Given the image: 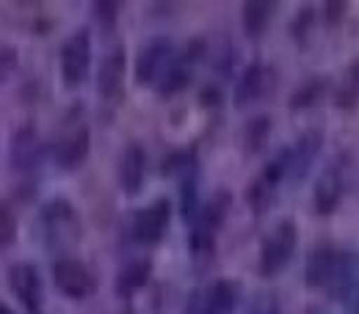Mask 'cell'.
I'll list each match as a JSON object with an SVG mask.
<instances>
[{
	"instance_id": "obj_2",
	"label": "cell",
	"mask_w": 359,
	"mask_h": 314,
	"mask_svg": "<svg viewBox=\"0 0 359 314\" xmlns=\"http://www.w3.org/2000/svg\"><path fill=\"white\" fill-rule=\"evenodd\" d=\"M89 66H91V39H89V31L81 28V31H75L67 39V45L61 47V75H64V83L69 89L81 86L89 78Z\"/></svg>"
},
{
	"instance_id": "obj_10",
	"label": "cell",
	"mask_w": 359,
	"mask_h": 314,
	"mask_svg": "<svg viewBox=\"0 0 359 314\" xmlns=\"http://www.w3.org/2000/svg\"><path fill=\"white\" fill-rule=\"evenodd\" d=\"M144 169H147V157H144V149L138 143H130L122 155V163H119V182L125 187L128 196H135L144 185Z\"/></svg>"
},
{
	"instance_id": "obj_21",
	"label": "cell",
	"mask_w": 359,
	"mask_h": 314,
	"mask_svg": "<svg viewBox=\"0 0 359 314\" xmlns=\"http://www.w3.org/2000/svg\"><path fill=\"white\" fill-rule=\"evenodd\" d=\"M271 196H273V182H269L266 177H260V180L249 187V204H252L257 213H263V210L269 207Z\"/></svg>"
},
{
	"instance_id": "obj_4",
	"label": "cell",
	"mask_w": 359,
	"mask_h": 314,
	"mask_svg": "<svg viewBox=\"0 0 359 314\" xmlns=\"http://www.w3.org/2000/svg\"><path fill=\"white\" fill-rule=\"evenodd\" d=\"M172 218V207L169 201H155L144 210H138L133 221V237L144 245H155L161 243V237L166 234V226Z\"/></svg>"
},
{
	"instance_id": "obj_13",
	"label": "cell",
	"mask_w": 359,
	"mask_h": 314,
	"mask_svg": "<svg viewBox=\"0 0 359 314\" xmlns=\"http://www.w3.org/2000/svg\"><path fill=\"white\" fill-rule=\"evenodd\" d=\"M273 3L269 0H252L243 6V31L249 36H260L266 28H269L271 17H273Z\"/></svg>"
},
{
	"instance_id": "obj_1",
	"label": "cell",
	"mask_w": 359,
	"mask_h": 314,
	"mask_svg": "<svg viewBox=\"0 0 359 314\" xmlns=\"http://www.w3.org/2000/svg\"><path fill=\"white\" fill-rule=\"evenodd\" d=\"M296 234H299L296 226L290 224V221H282V224L276 226L269 237H266L263 254H260V273H263V276H276L282 268H287V262L293 259L296 243H299Z\"/></svg>"
},
{
	"instance_id": "obj_8",
	"label": "cell",
	"mask_w": 359,
	"mask_h": 314,
	"mask_svg": "<svg viewBox=\"0 0 359 314\" xmlns=\"http://www.w3.org/2000/svg\"><path fill=\"white\" fill-rule=\"evenodd\" d=\"M86 155H89V127L86 124L72 127L55 146V160L64 169H75L78 163L86 160Z\"/></svg>"
},
{
	"instance_id": "obj_6",
	"label": "cell",
	"mask_w": 359,
	"mask_h": 314,
	"mask_svg": "<svg viewBox=\"0 0 359 314\" xmlns=\"http://www.w3.org/2000/svg\"><path fill=\"white\" fill-rule=\"evenodd\" d=\"M122 83H125V50L114 47L102 64H100V75H97V89L102 94V99H119L122 97Z\"/></svg>"
},
{
	"instance_id": "obj_17",
	"label": "cell",
	"mask_w": 359,
	"mask_h": 314,
	"mask_svg": "<svg viewBox=\"0 0 359 314\" xmlns=\"http://www.w3.org/2000/svg\"><path fill=\"white\" fill-rule=\"evenodd\" d=\"M359 105V58L346 69L343 86L337 91V108L340 110H354Z\"/></svg>"
},
{
	"instance_id": "obj_14",
	"label": "cell",
	"mask_w": 359,
	"mask_h": 314,
	"mask_svg": "<svg viewBox=\"0 0 359 314\" xmlns=\"http://www.w3.org/2000/svg\"><path fill=\"white\" fill-rule=\"evenodd\" d=\"M326 91H329V78H310V80H304L299 89L293 91L290 108H293V110L313 108V105H318V102L326 97Z\"/></svg>"
},
{
	"instance_id": "obj_26",
	"label": "cell",
	"mask_w": 359,
	"mask_h": 314,
	"mask_svg": "<svg viewBox=\"0 0 359 314\" xmlns=\"http://www.w3.org/2000/svg\"><path fill=\"white\" fill-rule=\"evenodd\" d=\"M11 66H14V50H6V47H3V50H0V78H3Z\"/></svg>"
},
{
	"instance_id": "obj_3",
	"label": "cell",
	"mask_w": 359,
	"mask_h": 314,
	"mask_svg": "<svg viewBox=\"0 0 359 314\" xmlns=\"http://www.w3.org/2000/svg\"><path fill=\"white\" fill-rule=\"evenodd\" d=\"M53 276H55V287L67 295V298H86L94 292V278H91L89 268L78 259H58L55 268H53Z\"/></svg>"
},
{
	"instance_id": "obj_25",
	"label": "cell",
	"mask_w": 359,
	"mask_h": 314,
	"mask_svg": "<svg viewBox=\"0 0 359 314\" xmlns=\"http://www.w3.org/2000/svg\"><path fill=\"white\" fill-rule=\"evenodd\" d=\"M196 213V185L194 182H185L182 185V215L185 218H194Z\"/></svg>"
},
{
	"instance_id": "obj_7",
	"label": "cell",
	"mask_w": 359,
	"mask_h": 314,
	"mask_svg": "<svg viewBox=\"0 0 359 314\" xmlns=\"http://www.w3.org/2000/svg\"><path fill=\"white\" fill-rule=\"evenodd\" d=\"M8 278H11V290L25 304V309L31 314H39V306H42V281H39L36 268L34 265H14Z\"/></svg>"
},
{
	"instance_id": "obj_16",
	"label": "cell",
	"mask_w": 359,
	"mask_h": 314,
	"mask_svg": "<svg viewBox=\"0 0 359 314\" xmlns=\"http://www.w3.org/2000/svg\"><path fill=\"white\" fill-rule=\"evenodd\" d=\"M147 278H149V262H147V259H135V262H130L128 268L119 273L116 290H119L122 295H130L138 287L147 284Z\"/></svg>"
},
{
	"instance_id": "obj_22",
	"label": "cell",
	"mask_w": 359,
	"mask_h": 314,
	"mask_svg": "<svg viewBox=\"0 0 359 314\" xmlns=\"http://www.w3.org/2000/svg\"><path fill=\"white\" fill-rule=\"evenodd\" d=\"M346 11H348V6L343 0H332V3L323 6V22L326 25H340L343 17H346Z\"/></svg>"
},
{
	"instance_id": "obj_24",
	"label": "cell",
	"mask_w": 359,
	"mask_h": 314,
	"mask_svg": "<svg viewBox=\"0 0 359 314\" xmlns=\"http://www.w3.org/2000/svg\"><path fill=\"white\" fill-rule=\"evenodd\" d=\"M313 20H315V11L307 6V8H302L299 11V17H296V22H293V36L302 42L304 39V34L310 31V25H313Z\"/></svg>"
},
{
	"instance_id": "obj_15",
	"label": "cell",
	"mask_w": 359,
	"mask_h": 314,
	"mask_svg": "<svg viewBox=\"0 0 359 314\" xmlns=\"http://www.w3.org/2000/svg\"><path fill=\"white\" fill-rule=\"evenodd\" d=\"M232 304H235V287L229 281H216L202 301V314H226Z\"/></svg>"
},
{
	"instance_id": "obj_5",
	"label": "cell",
	"mask_w": 359,
	"mask_h": 314,
	"mask_svg": "<svg viewBox=\"0 0 359 314\" xmlns=\"http://www.w3.org/2000/svg\"><path fill=\"white\" fill-rule=\"evenodd\" d=\"M172 66V47L169 42L158 39L152 45H147L138 55V64H135V80L138 86H149L155 83L158 78H163Z\"/></svg>"
},
{
	"instance_id": "obj_11",
	"label": "cell",
	"mask_w": 359,
	"mask_h": 314,
	"mask_svg": "<svg viewBox=\"0 0 359 314\" xmlns=\"http://www.w3.org/2000/svg\"><path fill=\"white\" fill-rule=\"evenodd\" d=\"M318 149H320V135L318 133H307L293 149H287L285 152V166H287V174L290 177H304L307 174V169L313 166L315 155H318Z\"/></svg>"
},
{
	"instance_id": "obj_9",
	"label": "cell",
	"mask_w": 359,
	"mask_h": 314,
	"mask_svg": "<svg viewBox=\"0 0 359 314\" xmlns=\"http://www.w3.org/2000/svg\"><path fill=\"white\" fill-rule=\"evenodd\" d=\"M340 199H343V177H340V169L332 166L320 174V180L315 185V210L320 215H332Z\"/></svg>"
},
{
	"instance_id": "obj_19",
	"label": "cell",
	"mask_w": 359,
	"mask_h": 314,
	"mask_svg": "<svg viewBox=\"0 0 359 314\" xmlns=\"http://www.w3.org/2000/svg\"><path fill=\"white\" fill-rule=\"evenodd\" d=\"M188 86V69H185V64H172L169 66V72L161 78V94H177L180 89H185Z\"/></svg>"
},
{
	"instance_id": "obj_23",
	"label": "cell",
	"mask_w": 359,
	"mask_h": 314,
	"mask_svg": "<svg viewBox=\"0 0 359 314\" xmlns=\"http://www.w3.org/2000/svg\"><path fill=\"white\" fill-rule=\"evenodd\" d=\"M94 11H97V17H100L102 25H114V22H116L119 3H114V0H100V3H94Z\"/></svg>"
},
{
	"instance_id": "obj_20",
	"label": "cell",
	"mask_w": 359,
	"mask_h": 314,
	"mask_svg": "<svg viewBox=\"0 0 359 314\" xmlns=\"http://www.w3.org/2000/svg\"><path fill=\"white\" fill-rule=\"evenodd\" d=\"M17 237V218L6 201H0V248H8Z\"/></svg>"
},
{
	"instance_id": "obj_12",
	"label": "cell",
	"mask_w": 359,
	"mask_h": 314,
	"mask_svg": "<svg viewBox=\"0 0 359 314\" xmlns=\"http://www.w3.org/2000/svg\"><path fill=\"white\" fill-rule=\"evenodd\" d=\"M266 89H269V69H266V66H260V64L249 66V69L241 75V80H238V89H235V105H238V108H246L249 102L260 99V97L266 94Z\"/></svg>"
},
{
	"instance_id": "obj_18",
	"label": "cell",
	"mask_w": 359,
	"mask_h": 314,
	"mask_svg": "<svg viewBox=\"0 0 359 314\" xmlns=\"http://www.w3.org/2000/svg\"><path fill=\"white\" fill-rule=\"evenodd\" d=\"M269 133H271V122L266 119V116H260V119L249 122L246 135H243L246 149H249V152H260V149L266 146V141H269Z\"/></svg>"
},
{
	"instance_id": "obj_27",
	"label": "cell",
	"mask_w": 359,
	"mask_h": 314,
	"mask_svg": "<svg viewBox=\"0 0 359 314\" xmlns=\"http://www.w3.org/2000/svg\"><path fill=\"white\" fill-rule=\"evenodd\" d=\"M0 314H11V312H8V309H6V306H0Z\"/></svg>"
}]
</instances>
